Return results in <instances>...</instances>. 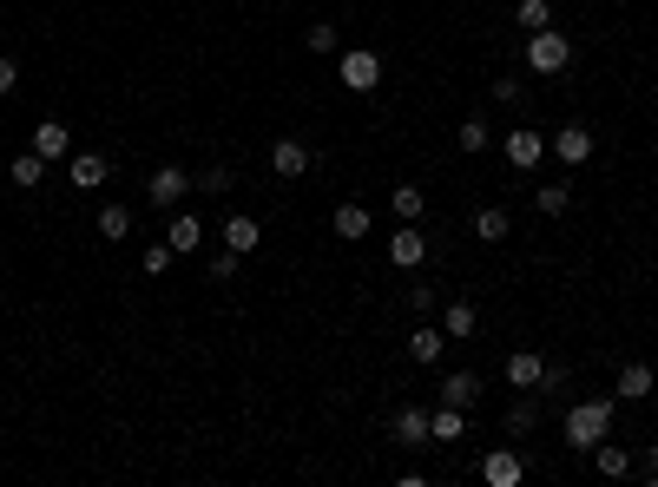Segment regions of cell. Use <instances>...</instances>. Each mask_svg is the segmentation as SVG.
I'll list each match as a JSON object with an SVG mask.
<instances>
[{
  "mask_svg": "<svg viewBox=\"0 0 658 487\" xmlns=\"http://www.w3.org/2000/svg\"><path fill=\"white\" fill-rule=\"evenodd\" d=\"M612 389H619V402H645V395L658 389L652 362H626V369H619V382H612Z\"/></svg>",
  "mask_w": 658,
  "mask_h": 487,
  "instance_id": "obj_11",
  "label": "cell"
},
{
  "mask_svg": "<svg viewBox=\"0 0 658 487\" xmlns=\"http://www.w3.org/2000/svg\"><path fill=\"white\" fill-rule=\"evenodd\" d=\"M566 66H573V40H566V33H553V27L527 33V73L553 79V73H566Z\"/></svg>",
  "mask_w": 658,
  "mask_h": 487,
  "instance_id": "obj_2",
  "label": "cell"
},
{
  "mask_svg": "<svg viewBox=\"0 0 658 487\" xmlns=\"http://www.w3.org/2000/svg\"><path fill=\"white\" fill-rule=\"evenodd\" d=\"M540 376H547L540 349H514V356H507V382H514V389H540Z\"/></svg>",
  "mask_w": 658,
  "mask_h": 487,
  "instance_id": "obj_12",
  "label": "cell"
},
{
  "mask_svg": "<svg viewBox=\"0 0 658 487\" xmlns=\"http://www.w3.org/2000/svg\"><path fill=\"white\" fill-rule=\"evenodd\" d=\"M494 99H501V106H520V99H527V86H520V79H494Z\"/></svg>",
  "mask_w": 658,
  "mask_h": 487,
  "instance_id": "obj_36",
  "label": "cell"
},
{
  "mask_svg": "<svg viewBox=\"0 0 658 487\" xmlns=\"http://www.w3.org/2000/svg\"><path fill=\"white\" fill-rule=\"evenodd\" d=\"M540 152H547V139H540L533 126H514V132H507V165H514V172H533V165H540Z\"/></svg>",
  "mask_w": 658,
  "mask_h": 487,
  "instance_id": "obj_9",
  "label": "cell"
},
{
  "mask_svg": "<svg viewBox=\"0 0 658 487\" xmlns=\"http://www.w3.org/2000/svg\"><path fill=\"white\" fill-rule=\"evenodd\" d=\"M389 257H395L402 270H415V264L428 257V237H422V231H395V237H389Z\"/></svg>",
  "mask_w": 658,
  "mask_h": 487,
  "instance_id": "obj_19",
  "label": "cell"
},
{
  "mask_svg": "<svg viewBox=\"0 0 658 487\" xmlns=\"http://www.w3.org/2000/svg\"><path fill=\"white\" fill-rule=\"evenodd\" d=\"M329 231L343 237V244H356V237H369V205H356V198H349V205H336V218H329Z\"/></svg>",
  "mask_w": 658,
  "mask_h": 487,
  "instance_id": "obj_14",
  "label": "cell"
},
{
  "mask_svg": "<svg viewBox=\"0 0 658 487\" xmlns=\"http://www.w3.org/2000/svg\"><path fill=\"white\" fill-rule=\"evenodd\" d=\"M270 172H277V178H303V172H310V145H303V139H277V145H270Z\"/></svg>",
  "mask_w": 658,
  "mask_h": 487,
  "instance_id": "obj_10",
  "label": "cell"
},
{
  "mask_svg": "<svg viewBox=\"0 0 658 487\" xmlns=\"http://www.w3.org/2000/svg\"><path fill=\"white\" fill-rule=\"evenodd\" d=\"M428 428H435V441H461V435H468V409L435 402V409H428Z\"/></svg>",
  "mask_w": 658,
  "mask_h": 487,
  "instance_id": "obj_18",
  "label": "cell"
},
{
  "mask_svg": "<svg viewBox=\"0 0 658 487\" xmlns=\"http://www.w3.org/2000/svg\"><path fill=\"white\" fill-rule=\"evenodd\" d=\"M185 191H191V172H178V165H158V172L145 178V205L172 211V205H185Z\"/></svg>",
  "mask_w": 658,
  "mask_h": 487,
  "instance_id": "obj_5",
  "label": "cell"
},
{
  "mask_svg": "<svg viewBox=\"0 0 658 487\" xmlns=\"http://www.w3.org/2000/svg\"><path fill=\"white\" fill-rule=\"evenodd\" d=\"M389 205H395V218H402V224H415L428 198H422V185H395V198H389Z\"/></svg>",
  "mask_w": 658,
  "mask_h": 487,
  "instance_id": "obj_30",
  "label": "cell"
},
{
  "mask_svg": "<svg viewBox=\"0 0 658 487\" xmlns=\"http://www.w3.org/2000/svg\"><path fill=\"white\" fill-rule=\"evenodd\" d=\"M191 185H198V191H211V198H224V191H231L237 178L224 172V165H211V172H198V178H191Z\"/></svg>",
  "mask_w": 658,
  "mask_h": 487,
  "instance_id": "obj_32",
  "label": "cell"
},
{
  "mask_svg": "<svg viewBox=\"0 0 658 487\" xmlns=\"http://www.w3.org/2000/svg\"><path fill=\"white\" fill-rule=\"evenodd\" d=\"M455 145H461V152H487V119H481V112H474V119H461V126H455Z\"/></svg>",
  "mask_w": 658,
  "mask_h": 487,
  "instance_id": "obj_29",
  "label": "cell"
},
{
  "mask_svg": "<svg viewBox=\"0 0 658 487\" xmlns=\"http://www.w3.org/2000/svg\"><path fill=\"white\" fill-rule=\"evenodd\" d=\"M560 435H566V448H573V455H593L599 441L612 435V395L573 402V409H566V422H560Z\"/></svg>",
  "mask_w": 658,
  "mask_h": 487,
  "instance_id": "obj_1",
  "label": "cell"
},
{
  "mask_svg": "<svg viewBox=\"0 0 658 487\" xmlns=\"http://www.w3.org/2000/svg\"><path fill=\"white\" fill-rule=\"evenodd\" d=\"M435 395L448 402V409H474V402H481V376H474V369H448Z\"/></svg>",
  "mask_w": 658,
  "mask_h": 487,
  "instance_id": "obj_8",
  "label": "cell"
},
{
  "mask_svg": "<svg viewBox=\"0 0 658 487\" xmlns=\"http://www.w3.org/2000/svg\"><path fill=\"white\" fill-rule=\"evenodd\" d=\"M533 422H540V402H533V389L527 395H520V402H514V409H507V435H533Z\"/></svg>",
  "mask_w": 658,
  "mask_h": 487,
  "instance_id": "obj_26",
  "label": "cell"
},
{
  "mask_svg": "<svg viewBox=\"0 0 658 487\" xmlns=\"http://www.w3.org/2000/svg\"><path fill=\"white\" fill-rule=\"evenodd\" d=\"M481 481H487V487H520V481H527L520 448H487V455H481Z\"/></svg>",
  "mask_w": 658,
  "mask_h": 487,
  "instance_id": "obj_6",
  "label": "cell"
},
{
  "mask_svg": "<svg viewBox=\"0 0 658 487\" xmlns=\"http://www.w3.org/2000/svg\"><path fill=\"white\" fill-rule=\"evenodd\" d=\"M336 79H343L349 93H376V86H382V53L349 47V53H343V66H336Z\"/></svg>",
  "mask_w": 658,
  "mask_h": 487,
  "instance_id": "obj_3",
  "label": "cell"
},
{
  "mask_svg": "<svg viewBox=\"0 0 658 487\" xmlns=\"http://www.w3.org/2000/svg\"><path fill=\"white\" fill-rule=\"evenodd\" d=\"M165 244H172L178 257L198 251V244H204V218H198V211H178V218H172V237H165Z\"/></svg>",
  "mask_w": 658,
  "mask_h": 487,
  "instance_id": "obj_16",
  "label": "cell"
},
{
  "mask_svg": "<svg viewBox=\"0 0 658 487\" xmlns=\"http://www.w3.org/2000/svg\"><path fill=\"white\" fill-rule=\"evenodd\" d=\"M389 441H395V448H428V441H435V428H428V409H422V402H402V409L389 415Z\"/></svg>",
  "mask_w": 658,
  "mask_h": 487,
  "instance_id": "obj_4",
  "label": "cell"
},
{
  "mask_svg": "<svg viewBox=\"0 0 658 487\" xmlns=\"http://www.w3.org/2000/svg\"><path fill=\"white\" fill-rule=\"evenodd\" d=\"M441 349H448V330H435V323L408 336V362H441Z\"/></svg>",
  "mask_w": 658,
  "mask_h": 487,
  "instance_id": "obj_17",
  "label": "cell"
},
{
  "mask_svg": "<svg viewBox=\"0 0 658 487\" xmlns=\"http://www.w3.org/2000/svg\"><path fill=\"white\" fill-rule=\"evenodd\" d=\"M645 487H658V441H645Z\"/></svg>",
  "mask_w": 658,
  "mask_h": 487,
  "instance_id": "obj_38",
  "label": "cell"
},
{
  "mask_svg": "<svg viewBox=\"0 0 658 487\" xmlns=\"http://www.w3.org/2000/svg\"><path fill=\"white\" fill-rule=\"evenodd\" d=\"M66 185H73V191H99V185H106V158H99V152H79L73 165H66Z\"/></svg>",
  "mask_w": 658,
  "mask_h": 487,
  "instance_id": "obj_13",
  "label": "cell"
},
{
  "mask_svg": "<svg viewBox=\"0 0 658 487\" xmlns=\"http://www.w3.org/2000/svg\"><path fill=\"white\" fill-rule=\"evenodd\" d=\"M99 237H106V244H126V237H132V211L106 205V211H99Z\"/></svg>",
  "mask_w": 658,
  "mask_h": 487,
  "instance_id": "obj_25",
  "label": "cell"
},
{
  "mask_svg": "<svg viewBox=\"0 0 658 487\" xmlns=\"http://www.w3.org/2000/svg\"><path fill=\"white\" fill-rule=\"evenodd\" d=\"M441 330H448V336H474V330H481V310H474V303H448V310H441Z\"/></svg>",
  "mask_w": 658,
  "mask_h": 487,
  "instance_id": "obj_23",
  "label": "cell"
},
{
  "mask_svg": "<svg viewBox=\"0 0 658 487\" xmlns=\"http://www.w3.org/2000/svg\"><path fill=\"white\" fill-rule=\"evenodd\" d=\"M40 178H47V158H40V152H20V158H14V185H20V191H33Z\"/></svg>",
  "mask_w": 658,
  "mask_h": 487,
  "instance_id": "obj_31",
  "label": "cell"
},
{
  "mask_svg": "<svg viewBox=\"0 0 658 487\" xmlns=\"http://www.w3.org/2000/svg\"><path fill=\"white\" fill-rule=\"evenodd\" d=\"M231 277H237V251H231V244H224V251L211 257V283H231Z\"/></svg>",
  "mask_w": 658,
  "mask_h": 487,
  "instance_id": "obj_34",
  "label": "cell"
},
{
  "mask_svg": "<svg viewBox=\"0 0 658 487\" xmlns=\"http://www.w3.org/2000/svg\"><path fill=\"white\" fill-rule=\"evenodd\" d=\"M257 237H264V224H257V218H244V211H231V218H224V244H231L237 257L257 251Z\"/></svg>",
  "mask_w": 658,
  "mask_h": 487,
  "instance_id": "obj_15",
  "label": "cell"
},
{
  "mask_svg": "<svg viewBox=\"0 0 658 487\" xmlns=\"http://www.w3.org/2000/svg\"><path fill=\"white\" fill-rule=\"evenodd\" d=\"M408 310L428 316V310H435V290H428V283H408Z\"/></svg>",
  "mask_w": 658,
  "mask_h": 487,
  "instance_id": "obj_35",
  "label": "cell"
},
{
  "mask_svg": "<svg viewBox=\"0 0 658 487\" xmlns=\"http://www.w3.org/2000/svg\"><path fill=\"white\" fill-rule=\"evenodd\" d=\"M20 86V66H14V53H0V93H14Z\"/></svg>",
  "mask_w": 658,
  "mask_h": 487,
  "instance_id": "obj_37",
  "label": "cell"
},
{
  "mask_svg": "<svg viewBox=\"0 0 658 487\" xmlns=\"http://www.w3.org/2000/svg\"><path fill=\"white\" fill-rule=\"evenodd\" d=\"M553 158L580 172L586 158H593V126H560V132H553Z\"/></svg>",
  "mask_w": 658,
  "mask_h": 487,
  "instance_id": "obj_7",
  "label": "cell"
},
{
  "mask_svg": "<svg viewBox=\"0 0 658 487\" xmlns=\"http://www.w3.org/2000/svg\"><path fill=\"white\" fill-rule=\"evenodd\" d=\"M303 47H310V53H343V33H336V20H310Z\"/></svg>",
  "mask_w": 658,
  "mask_h": 487,
  "instance_id": "obj_28",
  "label": "cell"
},
{
  "mask_svg": "<svg viewBox=\"0 0 658 487\" xmlns=\"http://www.w3.org/2000/svg\"><path fill=\"white\" fill-rule=\"evenodd\" d=\"M514 231V218H507L501 205H487V211H474V237H481V244H501V237Z\"/></svg>",
  "mask_w": 658,
  "mask_h": 487,
  "instance_id": "obj_21",
  "label": "cell"
},
{
  "mask_svg": "<svg viewBox=\"0 0 658 487\" xmlns=\"http://www.w3.org/2000/svg\"><path fill=\"white\" fill-rule=\"evenodd\" d=\"M172 244H152V251H145V277H165V270H172Z\"/></svg>",
  "mask_w": 658,
  "mask_h": 487,
  "instance_id": "obj_33",
  "label": "cell"
},
{
  "mask_svg": "<svg viewBox=\"0 0 658 487\" xmlns=\"http://www.w3.org/2000/svg\"><path fill=\"white\" fill-rule=\"evenodd\" d=\"M514 27H520V33L553 27V7H547V0H514Z\"/></svg>",
  "mask_w": 658,
  "mask_h": 487,
  "instance_id": "obj_24",
  "label": "cell"
},
{
  "mask_svg": "<svg viewBox=\"0 0 658 487\" xmlns=\"http://www.w3.org/2000/svg\"><path fill=\"white\" fill-rule=\"evenodd\" d=\"M33 152H40V158H66V119H40V126H33Z\"/></svg>",
  "mask_w": 658,
  "mask_h": 487,
  "instance_id": "obj_20",
  "label": "cell"
},
{
  "mask_svg": "<svg viewBox=\"0 0 658 487\" xmlns=\"http://www.w3.org/2000/svg\"><path fill=\"white\" fill-rule=\"evenodd\" d=\"M593 468L606 474V481H626V474H632V455H626V448H612V441H599V448H593Z\"/></svg>",
  "mask_w": 658,
  "mask_h": 487,
  "instance_id": "obj_22",
  "label": "cell"
},
{
  "mask_svg": "<svg viewBox=\"0 0 658 487\" xmlns=\"http://www.w3.org/2000/svg\"><path fill=\"white\" fill-rule=\"evenodd\" d=\"M566 205H573V191H566L560 178H553V185H540V191H533V211H540V218H560Z\"/></svg>",
  "mask_w": 658,
  "mask_h": 487,
  "instance_id": "obj_27",
  "label": "cell"
}]
</instances>
